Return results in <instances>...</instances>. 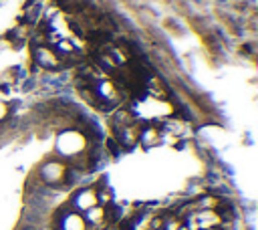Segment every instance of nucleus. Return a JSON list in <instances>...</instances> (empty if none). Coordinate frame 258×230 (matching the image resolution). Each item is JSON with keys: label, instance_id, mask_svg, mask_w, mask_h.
Returning a JSON list of instances; mask_svg holds the SVG:
<instances>
[{"label": "nucleus", "instance_id": "f257e3e1", "mask_svg": "<svg viewBox=\"0 0 258 230\" xmlns=\"http://www.w3.org/2000/svg\"><path fill=\"white\" fill-rule=\"evenodd\" d=\"M97 204H99V196H97V190H93V188L81 190V192H77V196L73 198V210H77V212H81V214H85L87 210L95 208Z\"/></svg>", "mask_w": 258, "mask_h": 230}, {"label": "nucleus", "instance_id": "f03ea898", "mask_svg": "<svg viewBox=\"0 0 258 230\" xmlns=\"http://www.w3.org/2000/svg\"><path fill=\"white\" fill-rule=\"evenodd\" d=\"M60 230H87V220L81 212L69 210L60 220Z\"/></svg>", "mask_w": 258, "mask_h": 230}]
</instances>
